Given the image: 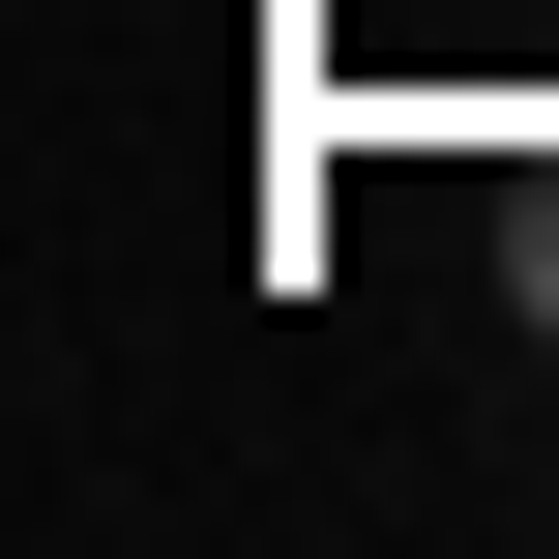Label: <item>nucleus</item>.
Here are the masks:
<instances>
[{
    "label": "nucleus",
    "mask_w": 559,
    "mask_h": 559,
    "mask_svg": "<svg viewBox=\"0 0 559 559\" xmlns=\"http://www.w3.org/2000/svg\"><path fill=\"white\" fill-rule=\"evenodd\" d=\"M501 265H531V354H559V147H531V206H501Z\"/></svg>",
    "instance_id": "obj_1"
}]
</instances>
